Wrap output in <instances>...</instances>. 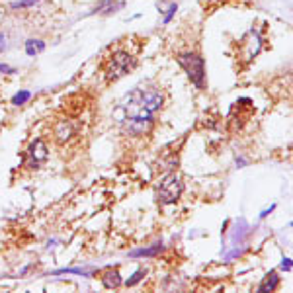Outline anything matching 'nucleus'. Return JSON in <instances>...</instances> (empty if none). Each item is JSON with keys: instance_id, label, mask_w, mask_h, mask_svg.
Returning <instances> with one entry per match:
<instances>
[{"instance_id": "f257e3e1", "label": "nucleus", "mask_w": 293, "mask_h": 293, "mask_svg": "<svg viewBox=\"0 0 293 293\" xmlns=\"http://www.w3.org/2000/svg\"><path fill=\"white\" fill-rule=\"evenodd\" d=\"M164 94L159 86L155 84H141L133 88L131 92L123 98L119 104L121 117H145V119H155V114L162 108Z\"/></svg>"}, {"instance_id": "f03ea898", "label": "nucleus", "mask_w": 293, "mask_h": 293, "mask_svg": "<svg viewBox=\"0 0 293 293\" xmlns=\"http://www.w3.org/2000/svg\"><path fill=\"white\" fill-rule=\"evenodd\" d=\"M137 69V57L131 55L129 51L125 49H116L112 51L108 57L104 59L102 63V73H104V78L108 82H116L119 80L121 76L129 74L131 71Z\"/></svg>"}, {"instance_id": "7ed1b4c3", "label": "nucleus", "mask_w": 293, "mask_h": 293, "mask_svg": "<svg viewBox=\"0 0 293 293\" xmlns=\"http://www.w3.org/2000/svg\"><path fill=\"white\" fill-rule=\"evenodd\" d=\"M178 65L184 69V73L188 74L190 82L198 90H204L205 88V61L200 53L196 51H184V53H178L176 55Z\"/></svg>"}, {"instance_id": "20e7f679", "label": "nucleus", "mask_w": 293, "mask_h": 293, "mask_svg": "<svg viewBox=\"0 0 293 293\" xmlns=\"http://www.w3.org/2000/svg\"><path fill=\"white\" fill-rule=\"evenodd\" d=\"M184 193V182L176 172H168L161 178L157 186V202L161 205L176 204Z\"/></svg>"}, {"instance_id": "39448f33", "label": "nucleus", "mask_w": 293, "mask_h": 293, "mask_svg": "<svg viewBox=\"0 0 293 293\" xmlns=\"http://www.w3.org/2000/svg\"><path fill=\"white\" fill-rule=\"evenodd\" d=\"M262 45H264V39H262V33L260 29L256 28H250L238 41V57L240 61L247 65L250 63L252 59L258 57V53L262 51Z\"/></svg>"}, {"instance_id": "423d86ee", "label": "nucleus", "mask_w": 293, "mask_h": 293, "mask_svg": "<svg viewBox=\"0 0 293 293\" xmlns=\"http://www.w3.org/2000/svg\"><path fill=\"white\" fill-rule=\"evenodd\" d=\"M121 129L129 137H145L153 131L155 119H145V117H123L119 119Z\"/></svg>"}, {"instance_id": "0eeeda50", "label": "nucleus", "mask_w": 293, "mask_h": 293, "mask_svg": "<svg viewBox=\"0 0 293 293\" xmlns=\"http://www.w3.org/2000/svg\"><path fill=\"white\" fill-rule=\"evenodd\" d=\"M47 159H49V149L45 145V141L43 139H35V141L29 143L28 151H26L24 164L29 168H39Z\"/></svg>"}, {"instance_id": "6e6552de", "label": "nucleus", "mask_w": 293, "mask_h": 293, "mask_svg": "<svg viewBox=\"0 0 293 293\" xmlns=\"http://www.w3.org/2000/svg\"><path fill=\"white\" fill-rule=\"evenodd\" d=\"M74 135V125L69 119H59L53 125V137L59 145H65L67 141H71Z\"/></svg>"}, {"instance_id": "1a4fd4ad", "label": "nucleus", "mask_w": 293, "mask_h": 293, "mask_svg": "<svg viewBox=\"0 0 293 293\" xmlns=\"http://www.w3.org/2000/svg\"><path fill=\"white\" fill-rule=\"evenodd\" d=\"M100 279H102V285L106 289H117V287L123 283V279L119 276V270H117V268H108V270H104Z\"/></svg>"}, {"instance_id": "9d476101", "label": "nucleus", "mask_w": 293, "mask_h": 293, "mask_svg": "<svg viewBox=\"0 0 293 293\" xmlns=\"http://www.w3.org/2000/svg\"><path fill=\"white\" fill-rule=\"evenodd\" d=\"M279 287V276L276 270H272V272H268L264 279L260 281V285H258V293H270V291H276Z\"/></svg>"}, {"instance_id": "9b49d317", "label": "nucleus", "mask_w": 293, "mask_h": 293, "mask_svg": "<svg viewBox=\"0 0 293 293\" xmlns=\"http://www.w3.org/2000/svg\"><path fill=\"white\" fill-rule=\"evenodd\" d=\"M162 250H164V247H162L161 242H157V245L146 247V249L131 250V252H129V256H131V258H141V256H149V258H153V256H159Z\"/></svg>"}, {"instance_id": "f8f14e48", "label": "nucleus", "mask_w": 293, "mask_h": 293, "mask_svg": "<svg viewBox=\"0 0 293 293\" xmlns=\"http://www.w3.org/2000/svg\"><path fill=\"white\" fill-rule=\"evenodd\" d=\"M178 168V155H168V157H162L159 161V170L161 172H174Z\"/></svg>"}, {"instance_id": "ddd939ff", "label": "nucleus", "mask_w": 293, "mask_h": 293, "mask_svg": "<svg viewBox=\"0 0 293 293\" xmlns=\"http://www.w3.org/2000/svg\"><path fill=\"white\" fill-rule=\"evenodd\" d=\"M41 51H45V41H41V39H28L26 41V53L29 57H35Z\"/></svg>"}, {"instance_id": "4468645a", "label": "nucleus", "mask_w": 293, "mask_h": 293, "mask_svg": "<svg viewBox=\"0 0 293 293\" xmlns=\"http://www.w3.org/2000/svg\"><path fill=\"white\" fill-rule=\"evenodd\" d=\"M145 276H146V270L145 268H139V270L133 274V278H129L125 281V285H127V287H133V285H137L141 279H145Z\"/></svg>"}, {"instance_id": "2eb2a0df", "label": "nucleus", "mask_w": 293, "mask_h": 293, "mask_svg": "<svg viewBox=\"0 0 293 293\" xmlns=\"http://www.w3.org/2000/svg\"><path fill=\"white\" fill-rule=\"evenodd\" d=\"M31 98V92L29 90H22V92H18L14 98H12V104L14 106H22V104H26Z\"/></svg>"}, {"instance_id": "dca6fc26", "label": "nucleus", "mask_w": 293, "mask_h": 293, "mask_svg": "<svg viewBox=\"0 0 293 293\" xmlns=\"http://www.w3.org/2000/svg\"><path fill=\"white\" fill-rule=\"evenodd\" d=\"M176 10H178V4L172 2V4L168 6V10H166L164 18H162V24H170V22H172V18H174V14H176Z\"/></svg>"}, {"instance_id": "f3484780", "label": "nucleus", "mask_w": 293, "mask_h": 293, "mask_svg": "<svg viewBox=\"0 0 293 293\" xmlns=\"http://www.w3.org/2000/svg\"><path fill=\"white\" fill-rule=\"evenodd\" d=\"M35 2H39V0H18V2H12V4H10V8H12V10H18V8H29V6H33Z\"/></svg>"}, {"instance_id": "a211bd4d", "label": "nucleus", "mask_w": 293, "mask_h": 293, "mask_svg": "<svg viewBox=\"0 0 293 293\" xmlns=\"http://www.w3.org/2000/svg\"><path fill=\"white\" fill-rule=\"evenodd\" d=\"M55 274H78V276H88L90 272L80 270V268H63V270H57Z\"/></svg>"}, {"instance_id": "6ab92c4d", "label": "nucleus", "mask_w": 293, "mask_h": 293, "mask_svg": "<svg viewBox=\"0 0 293 293\" xmlns=\"http://www.w3.org/2000/svg\"><path fill=\"white\" fill-rule=\"evenodd\" d=\"M0 73H4V74H14L16 69H12V67H8V65H2V63H0Z\"/></svg>"}, {"instance_id": "aec40b11", "label": "nucleus", "mask_w": 293, "mask_h": 293, "mask_svg": "<svg viewBox=\"0 0 293 293\" xmlns=\"http://www.w3.org/2000/svg\"><path fill=\"white\" fill-rule=\"evenodd\" d=\"M281 268L287 270V272H291V260H289V258H283V260H281Z\"/></svg>"}, {"instance_id": "412c9836", "label": "nucleus", "mask_w": 293, "mask_h": 293, "mask_svg": "<svg viewBox=\"0 0 293 293\" xmlns=\"http://www.w3.org/2000/svg\"><path fill=\"white\" fill-rule=\"evenodd\" d=\"M274 209H276V205H272V207H270V209H264L262 213H260V219H264V217H268V215H270V213H272V211H274Z\"/></svg>"}, {"instance_id": "4be33fe9", "label": "nucleus", "mask_w": 293, "mask_h": 293, "mask_svg": "<svg viewBox=\"0 0 293 293\" xmlns=\"http://www.w3.org/2000/svg\"><path fill=\"white\" fill-rule=\"evenodd\" d=\"M4 47H6V41H4V37H2V35H0V51H2V49H4Z\"/></svg>"}]
</instances>
